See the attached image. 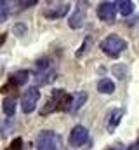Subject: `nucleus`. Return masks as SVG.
I'll use <instances>...</instances> for the list:
<instances>
[{
    "mask_svg": "<svg viewBox=\"0 0 139 150\" xmlns=\"http://www.w3.org/2000/svg\"><path fill=\"white\" fill-rule=\"evenodd\" d=\"M59 147V138L52 131H40L37 136V149L38 150H58Z\"/></svg>",
    "mask_w": 139,
    "mask_h": 150,
    "instance_id": "7ed1b4c3",
    "label": "nucleus"
},
{
    "mask_svg": "<svg viewBox=\"0 0 139 150\" xmlns=\"http://www.w3.org/2000/svg\"><path fill=\"white\" fill-rule=\"evenodd\" d=\"M127 45H129V44H127L125 38L118 37V35H115V33L108 35V37L99 44L101 51H103L106 56H110V58H118V56L127 49Z\"/></svg>",
    "mask_w": 139,
    "mask_h": 150,
    "instance_id": "f03ea898",
    "label": "nucleus"
},
{
    "mask_svg": "<svg viewBox=\"0 0 139 150\" xmlns=\"http://www.w3.org/2000/svg\"><path fill=\"white\" fill-rule=\"evenodd\" d=\"M2 110L7 117H12L16 112V100L14 98H5L4 103H2Z\"/></svg>",
    "mask_w": 139,
    "mask_h": 150,
    "instance_id": "2eb2a0df",
    "label": "nucleus"
},
{
    "mask_svg": "<svg viewBox=\"0 0 139 150\" xmlns=\"http://www.w3.org/2000/svg\"><path fill=\"white\" fill-rule=\"evenodd\" d=\"M87 101V93H84V91H80V93H77L75 96H71V101H70V108L68 112L70 113H75L78 112L82 107H84V103Z\"/></svg>",
    "mask_w": 139,
    "mask_h": 150,
    "instance_id": "9b49d317",
    "label": "nucleus"
},
{
    "mask_svg": "<svg viewBox=\"0 0 139 150\" xmlns=\"http://www.w3.org/2000/svg\"><path fill=\"white\" fill-rule=\"evenodd\" d=\"M122 117H124V110H122V108H115V110H111V113L108 115V120H106V129H108L110 133L115 131L117 126L120 124Z\"/></svg>",
    "mask_w": 139,
    "mask_h": 150,
    "instance_id": "9d476101",
    "label": "nucleus"
},
{
    "mask_svg": "<svg viewBox=\"0 0 139 150\" xmlns=\"http://www.w3.org/2000/svg\"><path fill=\"white\" fill-rule=\"evenodd\" d=\"M98 18L108 23V25H113L115 23V18H117V5L115 2H101L98 5Z\"/></svg>",
    "mask_w": 139,
    "mask_h": 150,
    "instance_id": "39448f33",
    "label": "nucleus"
},
{
    "mask_svg": "<svg viewBox=\"0 0 139 150\" xmlns=\"http://www.w3.org/2000/svg\"><path fill=\"white\" fill-rule=\"evenodd\" d=\"M40 100V91L38 87H28L21 98V110L25 113H32L37 108V103Z\"/></svg>",
    "mask_w": 139,
    "mask_h": 150,
    "instance_id": "20e7f679",
    "label": "nucleus"
},
{
    "mask_svg": "<svg viewBox=\"0 0 139 150\" xmlns=\"http://www.w3.org/2000/svg\"><path fill=\"white\" fill-rule=\"evenodd\" d=\"M56 70H52V68H47V70H44V72H40L38 77H37V84L38 86H45V84H51V82H54L56 80Z\"/></svg>",
    "mask_w": 139,
    "mask_h": 150,
    "instance_id": "f8f14e48",
    "label": "nucleus"
},
{
    "mask_svg": "<svg viewBox=\"0 0 139 150\" xmlns=\"http://www.w3.org/2000/svg\"><path fill=\"white\" fill-rule=\"evenodd\" d=\"M9 16V4L7 2H0V25L7 19Z\"/></svg>",
    "mask_w": 139,
    "mask_h": 150,
    "instance_id": "dca6fc26",
    "label": "nucleus"
},
{
    "mask_svg": "<svg viewBox=\"0 0 139 150\" xmlns=\"http://www.w3.org/2000/svg\"><path fill=\"white\" fill-rule=\"evenodd\" d=\"M98 91L101 94H113L115 93V82L111 79H101L98 82Z\"/></svg>",
    "mask_w": 139,
    "mask_h": 150,
    "instance_id": "4468645a",
    "label": "nucleus"
},
{
    "mask_svg": "<svg viewBox=\"0 0 139 150\" xmlns=\"http://www.w3.org/2000/svg\"><path fill=\"white\" fill-rule=\"evenodd\" d=\"M70 101H71V96H70L68 93H65L63 89H56V91H52V96L47 100V103L42 107L40 115H49V113L56 112V110L68 112Z\"/></svg>",
    "mask_w": 139,
    "mask_h": 150,
    "instance_id": "f257e3e1",
    "label": "nucleus"
},
{
    "mask_svg": "<svg viewBox=\"0 0 139 150\" xmlns=\"http://www.w3.org/2000/svg\"><path fill=\"white\" fill-rule=\"evenodd\" d=\"M19 5H21V9H28V7H32V5H37V0H30V2H19Z\"/></svg>",
    "mask_w": 139,
    "mask_h": 150,
    "instance_id": "aec40b11",
    "label": "nucleus"
},
{
    "mask_svg": "<svg viewBox=\"0 0 139 150\" xmlns=\"http://www.w3.org/2000/svg\"><path fill=\"white\" fill-rule=\"evenodd\" d=\"M89 44H91V38H87V40H85V42L80 45V49L77 51V56H78V58H80L82 54H85V52H87V47H89Z\"/></svg>",
    "mask_w": 139,
    "mask_h": 150,
    "instance_id": "a211bd4d",
    "label": "nucleus"
},
{
    "mask_svg": "<svg viewBox=\"0 0 139 150\" xmlns=\"http://www.w3.org/2000/svg\"><path fill=\"white\" fill-rule=\"evenodd\" d=\"M70 12V4H56V5H49L47 9H44V16L47 19H59L65 18Z\"/></svg>",
    "mask_w": 139,
    "mask_h": 150,
    "instance_id": "6e6552de",
    "label": "nucleus"
},
{
    "mask_svg": "<svg viewBox=\"0 0 139 150\" xmlns=\"http://www.w3.org/2000/svg\"><path fill=\"white\" fill-rule=\"evenodd\" d=\"M110 150H111V149H110Z\"/></svg>",
    "mask_w": 139,
    "mask_h": 150,
    "instance_id": "412c9836",
    "label": "nucleus"
},
{
    "mask_svg": "<svg viewBox=\"0 0 139 150\" xmlns=\"http://www.w3.org/2000/svg\"><path fill=\"white\" fill-rule=\"evenodd\" d=\"M115 5H117V12H120L122 16H131L134 12V2H131V0L115 2Z\"/></svg>",
    "mask_w": 139,
    "mask_h": 150,
    "instance_id": "ddd939ff",
    "label": "nucleus"
},
{
    "mask_svg": "<svg viewBox=\"0 0 139 150\" xmlns=\"http://www.w3.org/2000/svg\"><path fill=\"white\" fill-rule=\"evenodd\" d=\"M87 138H89V131L84 126H75L71 129V133H70V145L78 149L87 142Z\"/></svg>",
    "mask_w": 139,
    "mask_h": 150,
    "instance_id": "0eeeda50",
    "label": "nucleus"
},
{
    "mask_svg": "<svg viewBox=\"0 0 139 150\" xmlns=\"http://www.w3.org/2000/svg\"><path fill=\"white\" fill-rule=\"evenodd\" d=\"M85 16H87V4L78 2L77 7H75V11H73V14L70 16V19H68L70 28H73V30L82 28L84 26V21H85Z\"/></svg>",
    "mask_w": 139,
    "mask_h": 150,
    "instance_id": "423d86ee",
    "label": "nucleus"
},
{
    "mask_svg": "<svg viewBox=\"0 0 139 150\" xmlns=\"http://www.w3.org/2000/svg\"><path fill=\"white\" fill-rule=\"evenodd\" d=\"M28 79H30V72L28 70H18V72L11 74V77H9V86L21 87V86H25L28 82Z\"/></svg>",
    "mask_w": 139,
    "mask_h": 150,
    "instance_id": "1a4fd4ad",
    "label": "nucleus"
},
{
    "mask_svg": "<svg viewBox=\"0 0 139 150\" xmlns=\"http://www.w3.org/2000/svg\"><path fill=\"white\" fill-rule=\"evenodd\" d=\"M7 150H23V138H14Z\"/></svg>",
    "mask_w": 139,
    "mask_h": 150,
    "instance_id": "f3484780",
    "label": "nucleus"
},
{
    "mask_svg": "<svg viewBox=\"0 0 139 150\" xmlns=\"http://www.w3.org/2000/svg\"><path fill=\"white\" fill-rule=\"evenodd\" d=\"M25 32H26V26H25V25H16V26H14V33H16L18 37H21Z\"/></svg>",
    "mask_w": 139,
    "mask_h": 150,
    "instance_id": "6ab92c4d",
    "label": "nucleus"
}]
</instances>
